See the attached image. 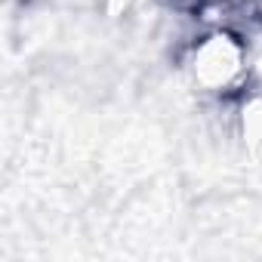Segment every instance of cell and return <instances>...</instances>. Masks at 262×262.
Wrapping results in <instances>:
<instances>
[{"label":"cell","instance_id":"1","mask_svg":"<svg viewBox=\"0 0 262 262\" xmlns=\"http://www.w3.org/2000/svg\"><path fill=\"white\" fill-rule=\"evenodd\" d=\"M182 4L198 10L201 16H210V13H228L234 4H241V0H182Z\"/></svg>","mask_w":262,"mask_h":262}]
</instances>
